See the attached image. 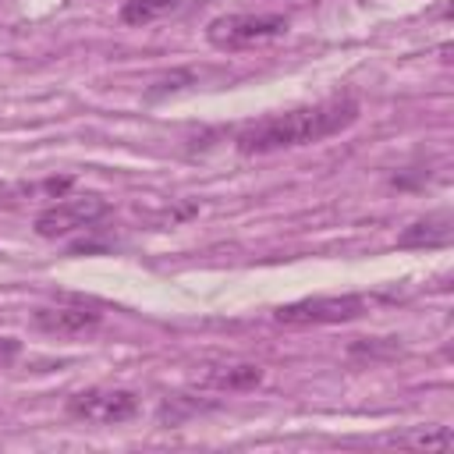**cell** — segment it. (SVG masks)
<instances>
[{
    "label": "cell",
    "mask_w": 454,
    "mask_h": 454,
    "mask_svg": "<svg viewBox=\"0 0 454 454\" xmlns=\"http://www.w3.org/2000/svg\"><path fill=\"white\" fill-rule=\"evenodd\" d=\"M355 121H358V103L351 96H337V99H326V103H316V106H298V110H287V114L262 117V121L241 128L234 145L245 156H266V153L323 142L330 135L348 131Z\"/></svg>",
    "instance_id": "cell-1"
},
{
    "label": "cell",
    "mask_w": 454,
    "mask_h": 454,
    "mask_svg": "<svg viewBox=\"0 0 454 454\" xmlns=\"http://www.w3.org/2000/svg\"><path fill=\"white\" fill-rule=\"evenodd\" d=\"M18 351H21V340H14V337H0V369L11 365V362L18 358Z\"/></svg>",
    "instance_id": "cell-12"
},
{
    "label": "cell",
    "mask_w": 454,
    "mask_h": 454,
    "mask_svg": "<svg viewBox=\"0 0 454 454\" xmlns=\"http://www.w3.org/2000/svg\"><path fill=\"white\" fill-rule=\"evenodd\" d=\"M287 32L284 14H220L209 21L206 35L216 50H245Z\"/></svg>",
    "instance_id": "cell-3"
},
{
    "label": "cell",
    "mask_w": 454,
    "mask_h": 454,
    "mask_svg": "<svg viewBox=\"0 0 454 454\" xmlns=\"http://www.w3.org/2000/svg\"><path fill=\"white\" fill-rule=\"evenodd\" d=\"M390 443H397V447H426V450H447V447L454 443V436H450V429H447V426H433V429L419 426L415 433H401V436H390Z\"/></svg>",
    "instance_id": "cell-10"
},
{
    "label": "cell",
    "mask_w": 454,
    "mask_h": 454,
    "mask_svg": "<svg viewBox=\"0 0 454 454\" xmlns=\"http://www.w3.org/2000/svg\"><path fill=\"white\" fill-rule=\"evenodd\" d=\"M32 323L43 333H57V337H82L92 333L99 326V312L96 309H82V305H57V309H39L32 316Z\"/></svg>",
    "instance_id": "cell-6"
},
{
    "label": "cell",
    "mask_w": 454,
    "mask_h": 454,
    "mask_svg": "<svg viewBox=\"0 0 454 454\" xmlns=\"http://www.w3.org/2000/svg\"><path fill=\"white\" fill-rule=\"evenodd\" d=\"M454 227H450V213L440 209V213H429L422 220H415L411 227H404V234L397 238L401 248H443L450 241Z\"/></svg>",
    "instance_id": "cell-7"
},
{
    "label": "cell",
    "mask_w": 454,
    "mask_h": 454,
    "mask_svg": "<svg viewBox=\"0 0 454 454\" xmlns=\"http://www.w3.org/2000/svg\"><path fill=\"white\" fill-rule=\"evenodd\" d=\"M259 380H262V369L259 365H223V369H213L206 376V383L216 387V390H248Z\"/></svg>",
    "instance_id": "cell-8"
},
{
    "label": "cell",
    "mask_w": 454,
    "mask_h": 454,
    "mask_svg": "<svg viewBox=\"0 0 454 454\" xmlns=\"http://www.w3.org/2000/svg\"><path fill=\"white\" fill-rule=\"evenodd\" d=\"M365 312L362 294H319V298H301L287 301L273 312L277 323L284 326H333V323H351Z\"/></svg>",
    "instance_id": "cell-2"
},
{
    "label": "cell",
    "mask_w": 454,
    "mask_h": 454,
    "mask_svg": "<svg viewBox=\"0 0 454 454\" xmlns=\"http://www.w3.org/2000/svg\"><path fill=\"white\" fill-rule=\"evenodd\" d=\"M348 351H351V355H369V358H380V355H397V351H401V344L387 340V344L380 348L376 340H355V344H351Z\"/></svg>",
    "instance_id": "cell-11"
},
{
    "label": "cell",
    "mask_w": 454,
    "mask_h": 454,
    "mask_svg": "<svg viewBox=\"0 0 454 454\" xmlns=\"http://www.w3.org/2000/svg\"><path fill=\"white\" fill-rule=\"evenodd\" d=\"M67 415L82 422H96V426H117L138 415V397L117 387H89L67 397Z\"/></svg>",
    "instance_id": "cell-4"
},
{
    "label": "cell",
    "mask_w": 454,
    "mask_h": 454,
    "mask_svg": "<svg viewBox=\"0 0 454 454\" xmlns=\"http://www.w3.org/2000/svg\"><path fill=\"white\" fill-rule=\"evenodd\" d=\"M106 213H110V202H103L99 195H71V199H60L53 206H46L35 216V234L39 238H64L71 231L92 227Z\"/></svg>",
    "instance_id": "cell-5"
},
{
    "label": "cell",
    "mask_w": 454,
    "mask_h": 454,
    "mask_svg": "<svg viewBox=\"0 0 454 454\" xmlns=\"http://www.w3.org/2000/svg\"><path fill=\"white\" fill-rule=\"evenodd\" d=\"M177 4H181V0H124L121 21H124V25H149V21L163 18V14H170Z\"/></svg>",
    "instance_id": "cell-9"
}]
</instances>
